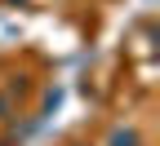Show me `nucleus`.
<instances>
[{
	"label": "nucleus",
	"instance_id": "obj_1",
	"mask_svg": "<svg viewBox=\"0 0 160 146\" xmlns=\"http://www.w3.org/2000/svg\"><path fill=\"white\" fill-rule=\"evenodd\" d=\"M107 146H142V137H138V129H116Z\"/></svg>",
	"mask_w": 160,
	"mask_h": 146
},
{
	"label": "nucleus",
	"instance_id": "obj_2",
	"mask_svg": "<svg viewBox=\"0 0 160 146\" xmlns=\"http://www.w3.org/2000/svg\"><path fill=\"white\" fill-rule=\"evenodd\" d=\"M0 146H9V142H0Z\"/></svg>",
	"mask_w": 160,
	"mask_h": 146
}]
</instances>
